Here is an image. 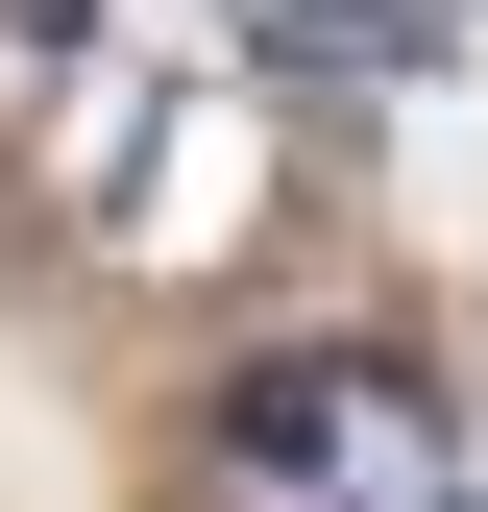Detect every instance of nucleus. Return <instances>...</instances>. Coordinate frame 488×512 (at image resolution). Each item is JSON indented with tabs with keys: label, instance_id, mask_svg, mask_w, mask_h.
Masks as SVG:
<instances>
[{
	"label": "nucleus",
	"instance_id": "1",
	"mask_svg": "<svg viewBox=\"0 0 488 512\" xmlns=\"http://www.w3.org/2000/svg\"><path fill=\"white\" fill-rule=\"evenodd\" d=\"M366 439V366H244L220 391V464H244V512H318V464Z\"/></svg>",
	"mask_w": 488,
	"mask_h": 512
},
{
	"label": "nucleus",
	"instance_id": "2",
	"mask_svg": "<svg viewBox=\"0 0 488 512\" xmlns=\"http://www.w3.org/2000/svg\"><path fill=\"white\" fill-rule=\"evenodd\" d=\"M440 512H488V488H440Z\"/></svg>",
	"mask_w": 488,
	"mask_h": 512
}]
</instances>
